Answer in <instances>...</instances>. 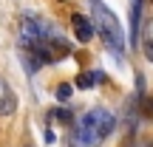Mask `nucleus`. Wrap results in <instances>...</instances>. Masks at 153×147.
Here are the masks:
<instances>
[{
  "instance_id": "f03ea898",
  "label": "nucleus",
  "mask_w": 153,
  "mask_h": 147,
  "mask_svg": "<svg viewBox=\"0 0 153 147\" xmlns=\"http://www.w3.org/2000/svg\"><path fill=\"white\" fill-rule=\"evenodd\" d=\"M116 127V116L108 108H91L82 119H76L68 133L71 147H97L99 142L108 139V133Z\"/></svg>"
},
{
  "instance_id": "0eeeda50",
  "label": "nucleus",
  "mask_w": 153,
  "mask_h": 147,
  "mask_svg": "<svg viewBox=\"0 0 153 147\" xmlns=\"http://www.w3.org/2000/svg\"><path fill=\"white\" fill-rule=\"evenodd\" d=\"M105 74L102 71H88V74H79L76 76V88H94L97 82H102Z\"/></svg>"
},
{
  "instance_id": "1a4fd4ad",
  "label": "nucleus",
  "mask_w": 153,
  "mask_h": 147,
  "mask_svg": "<svg viewBox=\"0 0 153 147\" xmlns=\"http://www.w3.org/2000/svg\"><path fill=\"white\" fill-rule=\"evenodd\" d=\"M48 119H54V122H71V113H68L65 108H57V110L48 113Z\"/></svg>"
},
{
  "instance_id": "39448f33",
  "label": "nucleus",
  "mask_w": 153,
  "mask_h": 147,
  "mask_svg": "<svg viewBox=\"0 0 153 147\" xmlns=\"http://www.w3.org/2000/svg\"><path fill=\"white\" fill-rule=\"evenodd\" d=\"M14 110H17V96H14V91L6 85V79L0 76V116H11Z\"/></svg>"
},
{
  "instance_id": "7ed1b4c3",
  "label": "nucleus",
  "mask_w": 153,
  "mask_h": 147,
  "mask_svg": "<svg viewBox=\"0 0 153 147\" xmlns=\"http://www.w3.org/2000/svg\"><path fill=\"white\" fill-rule=\"evenodd\" d=\"M88 3H91V26H94V34H99L102 43H105V48H108L116 60H122V57H125V34H122V28H119L116 14L102 3V0H88Z\"/></svg>"
},
{
  "instance_id": "423d86ee",
  "label": "nucleus",
  "mask_w": 153,
  "mask_h": 147,
  "mask_svg": "<svg viewBox=\"0 0 153 147\" xmlns=\"http://www.w3.org/2000/svg\"><path fill=\"white\" fill-rule=\"evenodd\" d=\"M131 6H133V17H131V43L136 45V40H139V17H142L145 0H131Z\"/></svg>"
},
{
  "instance_id": "9d476101",
  "label": "nucleus",
  "mask_w": 153,
  "mask_h": 147,
  "mask_svg": "<svg viewBox=\"0 0 153 147\" xmlns=\"http://www.w3.org/2000/svg\"><path fill=\"white\" fill-rule=\"evenodd\" d=\"M28 147H31V144H28Z\"/></svg>"
},
{
  "instance_id": "20e7f679",
  "label": "nucleus",
  "mask_w": 153,
  "mask_h": 147,
  "mask_svg": "<svg viewBox=\"0 0 153 147\" xmlns=\"http://www.w3.org/2000/svg\"><path fill=\"white\" fill-rule=\"evenodd\" d=\"M71 26H74V34H76V40L79 43H88V40L94 37V26H91V17H85V14H71Z\"/></svg>"
},
{
  "instance_id": "f257e3e1",
  "label": "nucleus",
  "mask_w": 153,
  "mask_h": 147,
  "mask_svg": "<svg viewBox=\"0 0 153 147\" xmlns=\"http://www.w3.org/2000/svg\"><path fill=\"white\" fill-rule=\"evenodd\" d=\"M17 48H20V57L26 60L28 71H34L40 65H48V62H57V60L71 54V45L60 34L51 31L37 14H23L20 17Z\"/></svg>"
},
{
  "instance_id": "6e6552de",
  "label": "nucleus",
  "mask_w": 153,
  "mask_h": 147,
  "mask_svg": "<svg viewBox=\"0 0 153 147\" xmlns=\"http://www.w3.org/2000/svg\"><path fill=\"white\" fill-rule=\"evenodd\" d=\"M71 91H74V88L68 85V82H65V85H60V88H57V93H54L57 102H68V99H71Z\"/></svg>"
}]
</instances>
